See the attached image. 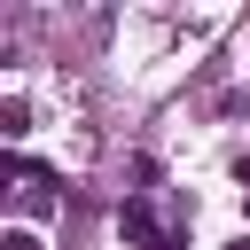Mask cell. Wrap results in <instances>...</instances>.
<instances>
[{
  "label": "cell",
  "mask_w": 250,
  "mask_h": 250,
  "mask_svg": "<svg viewBox=\"0 0 250 250\" xmlns=\"http://www.w3.org/2000/svg\"><path fill=\"white\" fill-rule=\"evenodd\" d=\"M125 242H133V250H172V242H164V219H156L148 203H125Z\"/></svg>",
  "instance_id": "cell-1"
},
{
  "label": "cell",
  "mask_w": 250,
  "mask_h": 250,
  "mask_svg": "<svg viewBox=\"0 0 250 250\" xmlns=\"http://www.w3.org/2000/svg\"><path fill=\"white\" fill-rule=\"evenodd\" d=\"M0 250H39V234H31V227H8V242H0Z\"/></svg>",
  "instance_id": "cell-2"
},
{
  "label": "cell",
  "mask_w": 250,
  "mask_h": 250,
  "mask_svg": "<svg viewBox=\"0 0 250 250\" xmlns=\"http://www.w3.org/2000/svg\"><path fill=\"white\" fill-rule=\"evenodd\" d=\"M227 250H250V234H242V242H227Z\"/></svg>",
  "instance_id": "cell-3"
}]
</instances>
